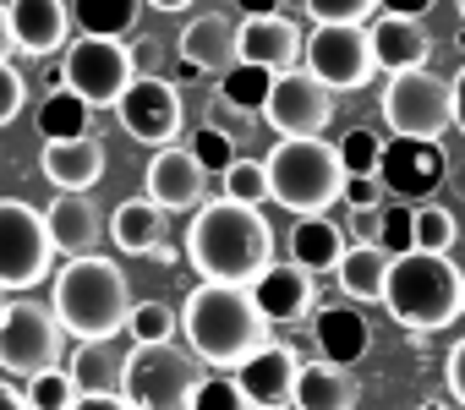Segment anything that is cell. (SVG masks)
<instances>
[{
    "mask_svg": "<svg viewBox=\"0 0 465 410\" xmlns=\"http://www.w3.org/2000/svg\"><path fill=\"white\" fill-rule=\"evenodd\" d=\"M186 263L213 285H252L274 263V225L252 202L213 197L186 225Z\"/></svg>",
    "mask_w": 465,
    "mask_h": 410,
    "instance_id": "6da1fadb",
    "label": "cell"
},
{
    "mask_svg": "<svg viewBox=\"0 0 465 410\" xmlns=\"http://www.w3.org/2000/svg\"><path fill=\"white\" fill-rule=\"evenodd\" d=\"M181 334H186V345H192L197 361L230 366V372L247 366L263 345H274V339H269L274 323L263 317L252 285H213V279H203V285L186 296V307H181Z\"/></svg>",
    "mask_w": 465,
    "mask_h": 410,
    "instance_id": "7a4b0ae2",
    "label": "cell"
},
{
    "mask_svg": "<svg viewBox=\"0 0 465 410\" xmlns=\"http://www.w3.org/2000/svg\"><path fill=\"white\" fill-rule=\"evenodd\" d=\"M50 307L77 345H99V339L126 334V317L137 301H132V279L121 274V263L88 252V258H66V268L55 274Z\"/></svg>",
    "mask_w": 465,
    "mask_h": 410,
    "instance_id": "3957f363",
    "label": "cell"
},
{
    "mask_svg": "<svg viewBox=\"0 0 465 410\" xmlns=\"http://www.w3.org/2000/svg\"><path fill=\"white\" fill-rule=\"evenodd\" d=\"M460 296H465V268H454L449 252H400L389 268L383 307L411 334H438L460 317Z\"/></svg>",
    "mask_w": 465,
    "mask_h": 410,
    "instance_id": "277c9868",
    "label": "cell"
},
{
    "mask_svg": "<svg viewBox=\"0 0 465 410\" xmlns=\"http://www.w3.org/2000/svg\"><path fill=\"white\" fill-rule=\"evenodd\" d=\"M345 159L340 142L323 137H280V148L269 153V197L280 209H291L296 220L323 214L329 202H345Z\"/></svg>",
    "mask_w": 465,
    "mask_h": 410,
    "instance_id": "5b68a950",
    "label": "cell"
},
{
    "mask_svg": "<svg viewBox=\"0 0 465 410\" xmlns=\"http://www.w3.org/2000/svg\"><path fill=\"white\" fill-rule=\"evenodd\" d=\"M383 126L400 142H438L454 126V83H443L432 66L394 72L383 83Z\"/></svg>",
    "mask_w": 465,
    "mask_h": 410,
    "instance_id": "8992f818",
    "label": "cell"
},
{
    "mask_svg": "<svg viewBox=\"0 0 465 410\" xmlns=\"http://www.w3.org/2000/svg\"><path fill=\"white\" fill-rule=\"evenodd\" d=\"M66 88L88 104V110H121V99L132 93L137 83V50H126V39H72L66 55Z\"/></svg>",
    "mask_w": 465,
    "mask_h": 410,
    "instance_id": "52a82bcc",
    "label": "cell"
},
{
    "mask_svg": "<svg viewBox=\"0 0 465 410\" xmlns=\"http://www.w3.org/2000/svg\"><path fill=\"white\" fill-rule=\"evenodd\" d=\"M203 388L197 356L175 350V345H132L126 350V399L137 410H192Z\"/></svg>",
    "mask_w": 465,
    "mask_h": 410,
    "instance_id": "ba28073f",
    "label": "cell"
},
{
    "mask_svg": "<svg viewBox=\"0 0 465 410\" xmlns=\"http://www.w3.org/2000/svg\"><path fill=\"white\" fill-rule=\"evenodd\" d=\"M66 356V328L55 317V307L39 301H12L0 317V372L34 383L39 372H55Z\"/></svg>",
    "mask_w": 465,
    "mask_h": 410,
    "instance_id": "9c48e42d",
    "label": "cell"
},
{
    "mask_svg": "<svg viewBox=\"0 0 465 410\" xmlns=\"http://www.w3.org/2000/svg\"><path fill=\"white\" fill-rule=\"evenodd\" d=\"M55 236L45 225V209L23 197H0V290H34L50 279Z\"/></svg>",
    "mask_w": 465,
    "mask_h": 410,
    "instance_id": "30bf717a",
    "label": "cell"
},
{
    "mask_svg": "<svg viewBox=\"0 0 465 410\" xmlns=\"http://www.w3.org/2000/svg\"><path fill=\"white\" fill-rule=\"evenodd\" d=\"M307 72L334 88V93H356L378 77V55H372V34L367 23H318L307 34Z\"/></svg>",
    "mask_w": 465,
    "mask_h": 410,
    "instance_id": "8fae6325",
    "label": "cell"
},
{
    "mask_svg": "<svg viewBox=\"0 0 465 410\" xmlns=\"http://www.w3.org/2000/svg\"><path fill=\"white\" fill-rule=\"evenodd\" d=\"M263 121H269L280 137H323L329 121H334V88H323L307 66H302V72H285V77H274V88H269Z\"/></svg>",
    "mask_w": 465,
    "mask_h": 410,
    "instance_id": "7c38bea8",
    "label": "cell"
},
{
    "mask_svg": "<svg viewBox=\"0 0 465 410\" xmlns=\"http://www.w3.org/2000/svg\"><path fill=\"white\" fill-rule=\"evenodd\" d=\"M121 132L132 142H148V148H170L181 121H186V104H181V88L164 83V77H137L132 93L121 99Z\"/></svg>",
    "mask_w": 465,
    "mask_h": 410,
    "instance_id": "4fadbf2b",
    "label": "cell"
},
{
    "mask_svg": "<svg viewBox=\"0 0 465 410\" xmlns=\"http://www.w3.org/2000/svg\"><path fill=\"white\" fill-rule=\"evenodd\" d=\"M143 197H153L164 214H197L208 202V170L192 148H153L148 175H143Z\"/></svg>",
    "mask_w": 465,
    "mask_h": 410,
    "instance_id": "5bb4252c",
    "label": "cell"
},
{
    "mask_svg": "<svg viewBox=\"0 0 465 410\" xmlns=\"http://www.w3.org/2000/svg\"><path fill=\"white\" fill-rule=\"evenodd\" d=\"M181 72L186 77H224L230 66H242V23H230L219 12H203L181 28Z\"/></svg>",
    "mask_w": 465,
    "mask_h": 410,
    "instance_id": "9a60e30c",
    "label": "cell"
},
{
    "mask_svg": "<svg viewBox=\"0 0 465 410\" xmlns=\"http://www.w3.org/2000/svg\"><path fill=\"white\" fill-rule=\"evenodd\" d=\"M242 61L269 72V77L302 72L307 66V34L280 12L274 17H242Z\"/></svg>",
    "mask_w": 465,
    "mask_h": 410,
    "instance_id": "2e32d148",
    "label": "cell"
},
{
    "mask_svg": "<svg viewBox=\"0 0 465 410\" xmlns=\"http://www.w3.org/2000/svg\"><path fill=\"white\" fill-rule=\"evenodd\" d=\"M302 356L291 345H263L247 366H236V383L247 388V399L258 410H285L296 405V383H302Z\"/></svg>",
    "mask_w": 465,
    "mask_h": 410,
    "instance_id": "e0dca14e",
    "label": "cell"
},
{
    "mask_svg": "<svg viewBox=\"0 0 465 410\" xmlns=\"http://www.w3.org/2000/svg\"><path fill=\"white\" fill-rule=\"evenodd\" d=\"M378 181H383V191H394L400 202H411V197H421V191H432L443 181V148L438 142H400L394 137L383 148Z\"/></svg>",
    "mask_w": 465,
    "mask_h": 410,
    "instance_id": "ac0fdd59",
    "label": "cell"
},
{
    "mask_svg": "<svg viewBox=\"0 0 465 410\" xmlns=\"http://www.w3.org/2000/svg\"><path fill=\"white\" fill-rule=\"evenodd\" d=\"M39 170L55 191H94L104 181V148H99V137H55V142H45Z\"/></svg>",
    "mask_w": 465,
    "mask_h": 410,
    "instance_id": "d6986e66",
    "label": "cell"
},
{
    "mask_svg": "<svg viewBox=\"0 0 465 410\" xmlns=\"http://www.w3.org/2000/svg\"><path fill=\"white\" fill-rule=\"evenodd\" d=\"M367 34H372V55H378V72H416V66H427L432 61V39H427V28L416 23V17H394V12H378L372 23H367Z\"/></svg>",
    "mask_w": 465,
    "mask_h": 410,
    "instance_id": "ffe728a7",
    "label": "cell"
},
{
    "mask_svg": "<svg viewBox=\"0 0 465 410\" xmlns=\"http://www.w3.org/2000/svg\"><path fill=\"white\" fill-rule=\"evenodd\" d=\"M12 23L23 55H55L72 44V0H12Z\"/></svg>",
    "mask_w": 465,
    "mask_h": 410,
    "instance_id": "44dd1931",
    "label": "cell"
},
{
    "mask_svg": "<svg viewBox=\"0 0 465 410\" xmlns=\"http://www.w3.org/2000/svg\"><path fill=\"white\" fill-rule=\"evenodd\" d=\"M45 225L55 236V252H66V258H88L104 241V220H99L88 191H61L45 209Z\"/></svg>",
    "mask_w": 465,
    "mask_h": 410,
    "instance_id": "7402d4cb",
    "label": "cell"
},
{
    "mask_svg": "<svg viewBox=\"0 0 465 410\" xmlns=\"http://www.w3.org/2000/svg\"><path fill=\"white\" fill-rule=\"evenodd\" d=\"M164 209L153 197H126L121 209L110 214V225H104V241L121 252V258H153L159 247H164Z\"/></svg>",
    "mask_w": 465,
    "mask_h": 410,
    "instance_id": "603a6c76",
    "label": "cell"
},
{
    "mask_svg": "<svg viewBox=\"0 0 465 410\" xmlns=\"http://www.w3.org/2000/svg\"><path fill=\"white\" fill-rule=\"evenodd\" d=\"M252 296H258L269 323H302L312 312V274L296 268V263H269L252 279Z\"/></svg>",
    "mask_w": 465,
    "mask_h": 410,
    "instance_id": "cb8c5ba5",
    "label": "cell"
},
{
    "mask_svg": "<svg viewBox=\"0 0 465 410\" xmlns=\"http://www.w3.org/2000/svg\"><path fill=\"white\" fill-rule=\"evenodd\" d=\"M356 372L340 366V361H307L302 366V383H296V410H356Z\"/></svg>",
    "mask_w": 465,
    "mask_h": 410,
    "instance_id": "d4e9b609",
    "label": "cell"
},
{
    "mask_svg": "<svg viewBox=\"0 0 465 410\" xmlns=\"http://www.w3.org/2000/svg\"><path fill=\"white\" fill-rule=\"evenodd\" d=\"M345 230L329 220V214H312V220H296L291 230V263L307 268V274H334L340 258H345Z\"/></svg>",
    "mask_w": 465,
    "mask_h": 410,
    "instance_id": "484cf974",
    "label": "cell"
},
{
    "mask_svg": "<svg viewBox=\"0 0 465 410\" xmlns=\"http://www.w3.org/2000/svg\"><path fill=\"white\" fill-rule=\"evenodd\" d=\"M312 334H318L323 361H340V366H356V361L372 350V328H367V317L351 312V307H329V312H318Z\"/></svg>",
    "mask_w": 465,
    "mask_h": 410,
    "instance_id": "4316f807",
    "label": "cell"
},
{
    "mask_svg": "<svg viewBox=\"0 0 465 410\" xmlns=\"http://www.w3.org/2000/svg\"><path fill=\"white\" fill-rule=\"evenodd\" d=\"M389 268H394V252H383V247H372V241H356L345 258H340V290L351 296V301H383V290H389Z\"/></svg>",
    "mask_w": 465,
    "mask_h": 410,
    "instance_id": "83f0119b",
    "label": "cell"
},
{
    "mask_svg": "<svg viewBox=\"0 0 465 410\" xmlns=\"http://www.w3.org/2000/svg\"><path fill=\"white\" fill-rule=\"evenodd\" d=\"M72 377L83 394H121L126 388V350L115 339H99V345H77L72 356Z\"/></svg>",
    "mask_w": 465,
    "mask_h": 410,
    "instance_id": "f1b7e54d",
    "label": "cell"
},
{
    "mask_svg": "<svg viewBox=\"0 0 465 410\" xmlns=\"http://www.w3.org/2000/svg\"><path fill=\"white\" fill-rule=\"evenodd\" d=\"M143 12V0H72V17L94 39H121Z\"/></svg>",
    "mask_w": 465,
    "mask_h": 410,
    "instance_id": "f546056e",
    "label": "cell"
},
{
    "mask_svg": "<svg viewBox=\"0 0 465 410\" xmlns=\"http://www.w3.org/2000/svg\"><path fill=\"white\" fill-rule=\"evenodd\" d=\"M39 132H45V142H55V137H88V104L72 88H55L39 104Z\"/></svg>",
    "mask_w": 465,
    "mask_h": 410,
    "instance_id": "4dcf8cb0",
    "label": "cell"
},
{
    "mask_svg": "<svg viewBox=\"0 0 465 410\" xmlns=\"http://www.w3.org/2000/svg\"><path fill=\"white\" fill-rule=\"evenodd\" d=\"M269 88H274V77L258 72V66H247V61H242V66H230V72L219 77V99H224L230 110H247V115L269 104Z\"/></svg>",
    "mask_w": 465,
    "mask_h": 410,
    "instance_id": "1f68e13d",
    "label": "cell"
},
{
    "mask_svg": "<svg viewBox=\"0 0 465 410\" xmlns=\"http://www.w3.org/2000/svg\"><path fill=\"white\" fill-rule=\"evenodd\" d=\"M175 328H181V317L164 301H137L132 317H126L132 345H175Z\"/></svg>",
    "mask_w": 465,
    "mask_h": 410,
    "instance_id": "d6a6232c",
    "label": "cell"
},
{
    "mask_svg": "<svg viewBox=\"0 0 465 410\" xmlns=\"http://www.w3.org/2000/svg\"><path fill=\"white\" fill-rule=\"evenodd\" d=\"M219 191L224 197H236V202H252V209H258V202L269 197V159H236V164H230L224 175H219Z\"/></svg>",
    "mask_w": 465,
    "mask_h": 410,
    "instance_id": "836d02e7",
    "label": "cell"
},
{
    "mask_svg": "<svg viewBox=\"0 0 465 410\" xmlns=\"http://www.w3.org/2000/svg\"><path fill=\"white\" fill-rule=\"evenodd\" d=\"M411 236H416V252H449V247L460 241V225H454L449 209H438V202H416Z\"/></svg>",
    "mask_w": 465,
    "mask_h": 410,
    "instance_id": "e575fe53",
    "label": "cell"
},
{
    "mask_svg": "<svg viewBox=\"0 0 465 410\" xmlns=\"http://www.w3.org/2000/svg\"><path fill=\"white\" fill-rule=\"evenodd\" d=\"M23 388H28V405H34V410H72V405L83 399V388H77L72 366L39 372V377H34V383H23Z\"/></svg>",
    "mask_w": 465,
    "mask_h": 410,
    "instance_id": "d590c367",
    "label": "cell"
},
{
    "mask_svg": "<svg viewBox=\"0 0 465 410\" xmlns=\"http://www.w3.org/2000/svg\"><path fill=\"white\" fill-rule=\"evenodd\" d=\"M340 159H345L351 175H378L383 170V137L367 132V126H356V132L340 137Z\"/></svg>",
    "mask_w": 465,
    "mask_h": 410,
    "instance_id": "8d00e7d4",
    "label": "cell"
},
{
    "mask_svg": "<svg viewBox=\"0 0 465 410\" xmlns=\"http://www.w3.org/2000/svg\"><path fill=\"white\" fill-rule=\"evenodd\" d=\"M192 410H258V405L247 399V388L236 383V372H219V377H203Z\"/></svg>",
    "mask_w": 465,
    "mask_h": 410,
    "instance_id": "74e56055",
    "label": "cell"
},
{
    "mask_svg": "<svg viewBox=\"0 0 465 410\" xmlns=\"http://www.w3.org/2000/svg\"><path fill=\"white\" fill-rule=\"evenodd\" d=\"M192 153L203 159V170H208V175H224L230 164L242 159V153H236V137H230L224 126H203V132L192 137Z\"/></svg>",
    "mask_w": 465,
    "mask_h": 410,
    "instance_id": "f35d334b",
    "label": "cell"
},
{
    "mask_svg": "<svg viewBox=\"0 0 465 410\" xmlns=\"http://www.w3.org/2000/svg\"><path fill=\"white\" fill-rule=\"evenodd\" d=\"M312 23H372L383 0H302Z\"/></svg>",
    "mask_w": 465,
    "mask_h": 410,
    "instance_id": "ab89813d",
    "label": "cell"
},
{
    "mask_svg": "<svg viewBox=\"0 0 465 410\" xmlns=\"http://www.w3.org/2000/svg\"><path fill=\"white\" fill-rule=\"evenodd\" d=\"M28 104V77L12 66V61H0V126H12Z\"/></svg>",
    "mask_w": 465,
    "mask_h": 410,
    "instance_id": "60d3db41",
    "label": "cell"
},
{
    "mask_svg": "<svg viewBox=\"0 0 465 410\" xmlns=\"http://www.w3.org/2000/svg\"><path fill=\"white\" fill-rule=\"evenodd\" d=\"M345 202H351L356 214L383 209V181H378V175H351V181H345Z\"/></svg>",
    "mask_w": 465,
    "mask_h": 410,
    "instance_id": "b9f144b4",
    "label": "cell"
},
{
    "mask_svg": "<svg viewBox=\"0 0 465 410\" xmlns=\"http://www.w3.org/2000/svg\"><path fill=\"white\" fill-rule=\"evenodd\" d=\"M443 377H449V394L465 405V339H454V350H449V361H443Z\"/></svg>",
    "mask_w": 465,
    "mask_h": 410,
    "instance_id": "7bdbcfd3",
    "label": "cell"
},
{
    "mask_svg": "<svg viewBox=\"0 0 465 410\" xmlns=\"http://www.w3.org/2000/svg\"><path fill=\"white\" fill-rule=\"evenodd\" d=\"M72 410H137V405H132L126 394H83Z\"/></svg>",
    "mask_w": 465,
    "mask_h": 410,
    "instance_id": "ee69618b",
    "label": "cell"
},
{
    "mask_svg": "<svg viewBox=\"0 0 465 410\" xmlns=\"http://www.w3.org/2000/svg\"><path fill=\"white\" fill-rule=\"evenodd\" d=\"M17 55V23H12V6L0 0V61H12Z\"/></svg>",
    "mask_w": 465,
    "mask_h": 410,
    "instance_id": "f6af8a7d",
    "label": "cell"
},
{
    "mask_svg": "<svg viewBox=\"0 0 465 410\" xmlns=\"http://www.w3.org/2000/svg\"><path fill=\"white\" fill-rule=\"evenodd\" d=\"M0 410H34V405H28V388H17V383L0 377Z\"/></svg>",
    "mask_w": 465,
    "mask_h": 410,
    "instance_id": "bcb514c9",
    "label": "cell"
},
{
    "mask_svg": "<svg viewBox=\"0 0 465 410\" xmlns=\"http://www.w3.org/2000/svg\"><path fill=\"white\" fill-rule=\"evenodd\" d=\"M378 12H394V17H421V12H432V0H383Z\"/></svg>",
    "mask_w": 465,
    "mask_h": 410,
    "instance_id": "7dc6e473",
    "label": "cell"
},
{
    "mask_svg": "<svg viewBox=\"0 0 465 410\" xmlns=\"http://www.w3.org/2000/svg\"><path fill=\"white\" fill-rule=\"evenodd\" d=\"M454 132L465 137V66L454 72Z\"/></svg>",
    "mask_w": 465,
    "mask_h": 410,
    "instance_id": "c3c4849f",
    "label": "cell"
},
{
    "mask_svg": "<svg viewBox=\"0 0 465 410\" xmlns=\"http://www.w3.org/2000/svg\"><path fill=\"white\" fill-rule=\"evenodd\" d=\"M236 12H242V17H274L280 0H236Z\"/></svg>",
    "mask_w": 465,
    "mask_h": 410,
    "instance_id": "681fc988",
    "label": "cell"
},
{
    "mask_svg": "<svg viewBox=\"0 0 465 410\" xmlns=\"http://www.w3.org/2000/svg\"><path fill=\"white\" fill-rule=\"evenodd\" d=\"M143 6H153V12H192L197 0H143Z\"/></svg>",
    "mask_w": 465,
    "mask_h": 410,
    "instance_id": "f907efd6",
    "label": "cell"
},
{
    "mask_svg": "<svg viewBox=\"0 0 465 410\" xmlns=\"http://www.w3.org/2000/svg\"><path fill=\"white\" fill-rule=\"evenodd\" d=\"M421 410H449V405H438V399H427V405H421Z\"/></svg>",
    "mask_w": 465,
    "mask_h": 410,
    "instance_id": "816d5d0a",
    "label": "cell"
},
{
    "mask_svg": "<svg viewBox=\"0 0 465 410\" xmlns=\"http://www.w3.org/2000/svg\"><path fill=\"white\" fill-rule=\"evenodd\" d=\"M454 12H460V23H465V0H454Z\"/></svg>",
    "mask_w": 465,
    "mask_h": 410,
    "instance_id": "f5cc1de1",
    "label": "cell"
},
{
    "mask_svg": "<svg viewBox=\"0 0 465 410\" xmlns=\"http://www.w3.org/2000/svg\"><path fill=\"white\" fill-rule=\"evenodd\" d=\"M460 50H465V28H460Z\"/></svg>",
    "mask_w": 465,
    "mask_h": 410,
    "instance_id": "db71d44e",
    "label": "cell"
},
{
    "mask_svg": "<svg viewBox=\"0 0 465 410\" xmlns=\"http://www.w3.org/2000/svg\"><path fill=\"white\" fill-rule=\"evenodd\" d=\"M460 317H465V296H460Z\"/></svg>",
    "mask_w": 465,
    "mask_h": 410,
    "instance_id": "11a10c76",
    "label": "cell"
},
{
    "mask_svg": "<svg viewBox=\"0 0 465 410\" xmlns=\"http://www.w3.org/2000/svg\"><path fill=\"white\" fill-rule=\"evenodd\" d=\"M0 317H6V301H0Z\"/></svg>",
    "mask_w": 465,
    "mask_h": 410,
    "instance_id": "9f6ffc18",
    "label": "cell"
}]
</instances>
